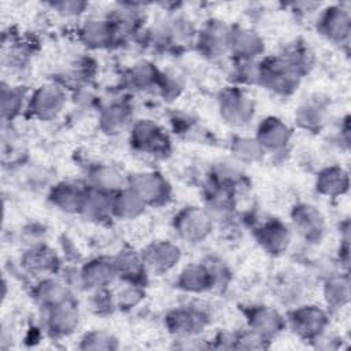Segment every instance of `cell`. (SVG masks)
Listing matches in <instances>:
<instances>
[{"label":"cell","mask_w":351,"mask_h":351,"mask_svg":"<svg viewBox=\"0 0 351 351\" xmlns=\"http://www.w3.org/2000/svg\"><path fill=\"white\" fill-rule=\"evenodd\" d=\"M177 232L184 240L200 241L210 232V218L197 208H189L177 218Z\"/></svg>","instance_id":"1"},{"label":"cell","mask_w":351,"mask_h":351,"mask_svg":"<svg viewBox=\"0 0 351 351\" xmlns=\"http://www.w3.org/2000/svg\"><path fill=\"white\" fill-rule=\"evenodd\" d=\"M130 189L144 202L154 203L166 197L167 185L165 180L155 173L133 174L130 178Z\"/></svg>","instance_id":"2"},{"label":"cell","mask_w":351,"mask_h":351,"mask_svg":"<svg viewBox=\"0 0 351 351\" xmlns=\"http://www.w3.org/2000/svg\"><path fill=\"white\" fill-rule=\"evenodd\" d=\"M63 104V95L62 92L52 85L41 86L36 93L32 96L30 100V111L40 118H51L56 115Z\"/></svg>","instance_id":"3"},{"label":"cell","mask_w":351,"mask_h":351,"mask_svg":"<svg viewBox=\"0 0 351 351\" xmlns=\"http://www.w3.org/2000/svg\"><path fill=\"white\" fill-rule=\"evenodd\" d=\"M324 324H325L324 313L314 306H306V307L298 308L292 315V325L295 330L304 337H311L319 333L324 328Z\"/></svg>","instance_id":"4"},{"label":"cell","mask_w":351,"mask_h":351,"mask_svg":"<svg viewBox=\"0 0 351 351\" xmlns=\"http://www.w3.org/2000/svg\"><path fill=\"white\" fill-rule=\"evenodd\" d=\"M221 111L229 122L243 123L251 118L254 112V107L248 100V97H245L240 92L232 90L222 97Z\"/></svg>","instance_id":"5"},{"label":"cell","mask_w":351,"mask_h":351,"mask_svg":"<svg viewBox=\"0 0 351 351\" xmlns=\"http://www.w3.org/2000/svg\"><path fill=\"white\" fill-rule=\"evenodd\" d=\"M289 137V130L288 128L278 119L276 118H270L266 119L261 128H259V133H258V143L259 145L263 148H271V149H277L281 148L284 144H287Z\"/></svg>","instance_id":"6"},{"label":"cell","mask_w":351,"mask_h":351,"mask_svg":"<svg viewBox=\"0 0 351 351\" xmlns=\"http://www.w3.org/2000/svg\"><path fill=\"white\" fill-rule=\"evenodd\" d=\"M49 328L59 335L70 333L77 322H78V313L75 307L69 302H63L55 307H51L49 315Z\"/></svg>","instance_id":"7"},{"label":"cell","mask_w":351,"mask_h":351,"mask_svg":"<svg viewBox=\"0 0 351 351\" xmlns=\"http://www.w3.org/2000/svg\"><path fill=\"white\" fill-rule=\"evenodd\" d=\"M178 248L170 243L152 244L145 251V262L155 270H167L178 261Z\"/></svg>","instance_id":"8"},{"label":"cell","mask_w":351,"mask_h":351,"mask_svg":"<svg viewBox=\"0 0 351 351\" xmlns=\"http://www.w3.org/2000/svg\"><path fill=\"white\" fill-rule=\"evenodd\" d=\"M133 138L136 145H138L141 149H149V151H158L160 148H165L166 138L158 129V126L152 122H140L136 125L133 130Z\"/></svg>","instance_id":"9"},{"label":"cell","mask_w":351,"mask_h":351,"mask_svg":"<svg viewBox=\"0 0 351 351\" xmlns=\"http://www.w3.org/2000/svg\"><path fill=\"white\" fill-rule=\"evenodd\" d=\"M52 199L56 206L62 207V210L75 211V210H82L86 196L78 188V185L64 182L58 185V188L53 191Z\"/></svg>","instance_id":"10"},{"label":"cell","mask_w":351,"mask_h":351,"mask_svg":"<svg viewBox=\"0 0 351 351\" xmlns=\"http://www.w3.org/2000/svg\"><path fill=\"white\" fill-rule=\"evenodd\" d=\"M115 270L110 263L96 261V262H90L84 267L81 280L86 287L101 288V287H106L107 282H111Z\"/></svg>","instance_id":"11"},{"label":"cell","mask_w":351,"mask_h":351,"mask_svg":"<svg viewBox=\"0 0 351 351\" xmlns=\"http://www.w3.org/2000/svg\"><path fill=\"white\" fill-rule=\"evenodd\" d=\"M282 319L281 317L270 308H261L254 313L251 319V326L255 333H258L261 337L276 335L278 330H281Z\"/></svg>","instance_id":"12"},{"label":"cell","mask_w":351,"mask_h":351,"mask_svg":"<svg viewBox=\"0 0 351 351\" xmlns=\"http://www.w3.org/2000/svg\"><path fill=\"white\" fill-rule=\"evenodd\" d=\"M259 240L267 251L273 254H278L287 248L289 241V234L287 228H284L278 222H273L262 229V236Z\"/></svg>","instance_id":"13"},{"label":"cell","mask_w":351,"mask_h":351,"mask_svg":"<svg viewBox=\"0 0 351 351\" xmlns=\"http://www.w3.org/2000/svg\"><path fill=\"white\" fill-rule=\"evenodd\" d=\"M295 225H298L299 232L306 237H311L313 234H319L322 230V218L314 207L303 206L296 210L295 214Z\"/></svg>","instance_id":"14"},{"label":"cell","mask_w":351,"mask_h":351,"mask_svg":"<svg viewBox=\"0 0 351 351\" xmlns=\"http://www.w3.org/2000/svg\"><path fill=\"white\" fill-rule=\"evenodd\" d=\"M171 322V328L176 333L180 335H192L200 330L203 326V318L200 314L195 311H174L173 315L169 317Z\"/></svg>","instance_id":"15"},{"label":"cell","mask_w":351,"mask_h":351,"mask_svg":"<svg viewBox=\"0 0 351 351\" xmlns=\"http://www.w3.org/2000/svg\"><path fill=\"white\" fill-rule=\"evenodd\" d=\"M112 27L107 21H89L82 29V36L89 45L101 47L111 40Z\"/></svg>","instance_id":"16"},{"label":"cell","mask_w":351,"mask_h":351,"mask_svg":"<svg viewBox=\"0 0 351 351\" xmlns=\"http://www.w3.org/2000/svg\"><path fill=\"white\" fill-rule=\"evenodd\" d=\"M111 207L118 217L133 218L141 213L144 202L130 189L128 192L119 193Z\"/></svg>","instance_id":"17"},{"label":"cell","mask_w":351,"mask_h":351,"mask_svg":"<svg viewBox=\"0 0 351 351\" xmlns=\"http://www.w3.org/2000/svg\"><path fill=\"white\" fill-rule=\"evenodd\" d=\"M66 295L67 289L55 281H43L36 291V298L49 308L69 300Z\"/></svg>","instance_id":"18"},{"label":"cell","mask_w":351,"mask_h":351,"mask_svg":"<svg viewBox=\"0 0 351 351\" xmlns=\"http://www.w3.org/2000/svg\"><path fill=\"white\" fill-rule=\"evenodd\" d=\"M55 261L56 256L45 247H34L23 256V265L32 271H47L52 269Z\"/></svg>","instance_id":"19"},{"label":"cell","mask_w":351,"mask_h":351,"mask_svg":"<svg viewBox=\"0 0 351 351\" xmlns=\"http://www.w3.org/2000/svg\"><path fill=\"white\" fill-rule=\"evenodd\" d=\"M210 271L202 266H189L184 270L181 276V285L182 288L193 292H200L206 289L210 284Z\"/></svg>","instance_id":"20"},{"label":"cell","mask_w":351,"mask_h":351,"mask_svg":"<svg viewBox=\"0 0 351 351\" xmlns=\"http://www.w3.org/2000/svg\"><path fill=\"white\" fill-rule=\"evenodd\" d=\"M229 44H232L241 56H254L256 52L261 51V41L259 38L252 34V32L243 30L234 38H229Z\"/></svg>","instance_id":"21"},{"label":"cell","mask_w":351,"mask_h":351,"mask_svg":"<svg viewBox=\"0 0 351 351\" xmlns=\"http://www.w3.org/2000/svg\"><path fill=\"white\" fill-rule=\"evenodd\" d=\"M129 114L125 107L122 106H111L107 108V111L101 117L103 128L108 133H117L128 123Z\"/></svg>","instance_id":"22"},{"label":"cell","mask_w":351,"mask_h":351,"mask_svg":"<svg viewBox=\"0 0 351 351\" xmlns=\"http://www.w3.org/2000/svg\"><path fill=\"white\" fill-rule=\"evenodd\" d=\"M325 16V32L330 37H341L348 32V18L346 14H340V10H333Z\"/></svg>","instance_id":"23"},{"label":"cell","mask_w":351,"mask_h":351,"mask_svg":"<svg viewBox=\"0 0 351 351\" xmlns=\"http://www.w3.org/2000/svg\"><path fill=\"white\" fill-rule=\"evenodd\" d=\"M21 99L22 95L18 89L12 86H5L3 85L1 89V108H3V117H12L18 112L21 107Z\"/></svg>","instance_id":"24"},{"label":"cell","mask_w":351,"mask_h":351,"mask_svg":"<svg viewBox=\"0 0 351 351\" xmlns=\"http://www.w3.org/2000/svg\"><path fill=\"white\" fill-rule=\"evenodd\" d=\"M95 182L97 188H104V189H111V188H118L121 184V176L110 167H101L93 173Z\"/></svg>","instance_id":"25"},{"label":"cell","mask_w":351,"mask_h":351,"mask_svg":"<svg viewBox=\"0 0 351 351\" xmlns=\"http://www.w3.org/2000/svg\"><path fill=\"white\" fill-rule=\"evenodd\" d=\"M343 174L340 170H326L321 174L319 178V189L325 193H335L339 191V186L341 189L343 185Z\"/></svg>","instance_id":"26"},{"label":"cell","mask_w":351,"mask_h":351,"mask_svg":"<svg viewBox=\"0 0 351 351\" xmlns=\"http://www.w3.org/2000/svg\"><path fill=\"white\" fill-rule=\"evenodd\" d=\"M82 347L84 348H95V350H101V348H114L115 347V340L103 332H95L86 335V337L82 340Z\"/></svg>","instance_id":"27"},{"label":"cell","mask_w":351,"mask_h":351,"mask_svg":"<svg viewBox=\"0 0 351 351\" xmlns=\"http://www.w3.org/2000/svg\"><path fill=\"white\" fill-rule=\"evenodd\" d=\"M155 75V70L148 63H140L136 64V67L132 71V80L137 85H147L152 81V77Z\"/></svg>","instance_id":"28"},{"label":"cell","mask_w":351,"mask_h":351,"mask_svg":"<svg viewBox=\"0 0 351 351\" xmlns=\"http://www.w3.org/2000/svg\"><path fill=\"white\" fill-rule=\"evenodd\" d=\"M261 145L258 141H252V140H241L237 144V148L234 149L237 152V155L243 159H255L259 154Z\"/></svg>","instance_id":"29"}]
</instances>
